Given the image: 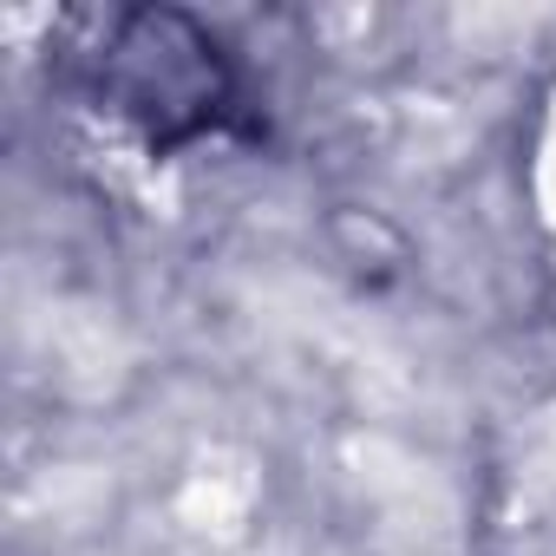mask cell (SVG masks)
I'll use <instances>...</instances> for the list:
<instances>
[{"instance_id":"6da1fadb","label":"cell","mask_w":556,"mask_h":556,"mask_svg":"<svg viewBox=\"0 0 556 556\" xmlns=\"http://www.w3.org/2000/svg\"><path fill=\"white\" fill-rule=\"evenodd\" d=\"M53 73L151 157H177L190 144L242 131V66L184 8L66 14L53 40Z\"/></svg>"}]
</instances>
